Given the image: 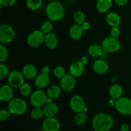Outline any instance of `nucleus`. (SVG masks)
<instances>
[{
	"instance_id": "nucleus-9",
	"label": "nucleus",
	"mask_w": 131,
	"mask_h": 131,
	"mask_svg": "<svg viewBox=\"0 0 131 131\" xmlns=\"http://www.w3.org/2000/svg\"><path fill=\"white\" fill-rule=\"evenodd\" d=\"M8 82L12 87L18 88L24 83V77L19 71L12 70L8 75Z\"/></svg>"
},
{
	"instance_id": "nucleus-17",
	"label": "nucleus",
	"mask_w": 131,
	"mask_h": 131,
	"mask_svg": "<svg viewBox=\"0 0 131 131\" xmlns=\"http://www.w3.org/2000/svg\"><path fill=\"white\" fill-rule=\"evenodd\" d=\"M44 115L47 118L54 117L58 112V107L53 102L47 103L43 107Z\"/></svg>"
},
{
	"instance_id": "nucleus-14",
	"label": "nucleus",
	"mask_w": 131,
	"mask_h": 131,
	"mask_svg": "<svg viewBox=\"0 0 131 131\" xmlns=\"http://www.w3.org/2000/svg\"><path fill=\"white\" fill-rule=\"evenodd\" d=\"M84 71V65L80 61H74L70 64L69 68L70 74L73 77H79L83 74Z\"/></svg>"
},
{
	"instance_id": "nucleus-35",
	"label": "nucleus",
	"mask_w": 131,
	"mask_h": 131,
	"mask_svg": "<svg viewBox=\"0 0 131 131\" xmlns=\"http://www.w3.org/2000/svg\"><path fill=\"white\" fill-rule=\"evenodd\" d=\"M10 112L8 110L1 109L0 110V120L1 121H5L7 120L10 116Z\"/></svg>"
},
{
	"instance_id": "nucleus-19",
	"label": "nucleus",
	"mask_w": 131,
	"mask_h": 131,
	"mask_svg": "<svg viewBox=\"0 0 131 131\" xmlns=\"http://www.w3.org/2000/svg\"><path fill=\"white\" fill-rule=\"evenodd\" d=\"M106 22L112 28L118 27L121 23V18L117 13L110 12L106 16Z\"/></svg>"
},
{
	"instance_id": "nucleus-38",
	"label": "nucleus",
	"mask_w": 131,
	"mask_h": 131,
	"mask_svg": "<svg viewBox=\"0 0 131 131\" xmlns=\"http://www.w3.org/2000/svg\"><path fill=\"white\" fill-rule=\"evenodd\" d=\"M114 1L115 2V3L117 5L120 6H125V5L128 3V1L129 0H114Z\"/></svg>"
},
{
	"instance_id": "nucleus-22",
	"label": "nucleus",
	"mask_w": 131,
	"mask_h": 131,
	"mask_svg": "<svg viewBox=\"0 0 131 131\" xmlns=\"http://www.w3.org/2000/svg\"><path fill=\"white\" fill-rule=\"evenodd\" d=\"M83 30L81 26L79 24H74L72 26L69 30V35L70 37L74 40H78L82 37L83 33Z\"/></svg>"
},
{
	"instance_id": "nucleus-13",
	"label": "nucleus",
	"mask_w": 131,
	"mask_h": 131,
	"mask_svg": "<svg viewBox=\"0 0 131 131\" xmlns=\"http://www.w3.org/2000/svg\"><path fill=\"white\" fill-rule=\"evenodd\" d=\"M14 98V90L10 85H3L0 89V100L10 101Z\"/></svg>"
},
{
	"instance_id": "nucleus-34",
	"label": "nucleus",
	"mask_w": 131,
	"mask_h": 131,
	"mask_svg": "<svg viewBox=\"0 0 131 131\" xmlns=\"http://www.w3.org/2000/svg\"><path fill=\"white\" fill-rule=\"evenodd\" d=\"M9 73L10 72H9L8 67L5 64L1 63L0 64V78L3 79L8 75Z\"/></svg>"
},
{
	"instance_id": "nucleus-33",
	"label": "nucleus",
	"mask_w": 131,
	"mask_h": 131,
	"mask_svg": "<svg viewBox=\"0 0 131 131\" xmlns=\"http://www.w3.org/2000/svg\"><path fill=\"white\" fill-rule=\"evenodd\" d=\"M8 56V51L7 48L3 44H0V62L3 63L7 59Z\"/></svg>"
},
{
	"instance_id": "nucleus-32",
	"label": "nucleus",
	"mask_w": 131,
	"mask_h": 131,
	"mask_svg": "<svg viewBox=\"0 0 131 131\" xmlns=\"http://www.w3.org/2000/svg\"><path fill=\"white\" fill-rule=\"evenodd\" d=\"M53 29V25L50 21H45L43 24L41 25L40 30L44 33L45 35L47 34L52 32Z\"/></svg>"
},
{
	"instance_id": "nucleus-7",
	"label": "nucleus",
	"mask_w": 131,
	"mask_h": 131,
	"mask_svg": "<svg viewBox=\"0 0 131 131\" xmlns=\"http://www.w3.org/2000/svg\"><path fill=\"white\" fill-rule=\"evenodd\" d=\"M116 110L122 115L131 114V99L127 97H121L116 100L115 105Z\"/></svg>"
},
{
	"instance_id": "nucleus-39",
	"label": "nucleus",
	"mask_w": 131,
	"mask_h": 131,
	"mask_svg": "<svg viewBox=\"0 0 131 131\" xmlns=\"http://www.w3.org/2000/svg\"><path fill=\"white\" fill-rule=\"evenodd\" d=\"M129 130H130V126L127 123L122 125L121 127H120V130L121 131H129Z\"/></svg>"
},
{
	"instance_id": "nucleus-3",
	"label": "nucleus",
	"mask_w": 131,
	"mask_h": 131,
	"mask_svg": "<svg viewBox=\"0 0 131 131\" xmlns=\"http://www.w3.org/2000/svg\"><path fill=\"white\" fill-rule=\"evenodd\" d=\"M28 105L25 100L20 98H14L10 100L8 105V110L15 115H21L27 110Z\"/></svg>"
},
{
	"instance_id": "nucleus-1",
	"label": "nucleus",
	"mask_w": 131,
	"mask_h": 131,
	"mask_svg": "<svg viewBox=\"0 0 131 131\" xmlns=\"http://www.w3.org/2000/svg\"><path fill=\"white\" fill-rule=\"evenodd\" d=\"M113 125L112 116L107 113H98L93 117L92 120V126L95 131H110Z\"/></svg>"
},
{
	"instance_id": "nucleus-6",
	"label": "nucleus",
	"mask_w": 131,
	"mask_h": 131,
	"mask_svg": "<svg viewBox=\"0 0 131 131\" xmlns=\"http://www.w3.org/2000/svg\"><path fill=\"white\" fill-rule=\"evenodd\" d=\"M47 98L46 92L42 90H37L31 95L30 102L34 107L42 108L47 104Z\"/></svg>"
},
{
	"instance_id": "nucleus-2",
	"label": "nucleus",
	"mask_w": 131,
	"mask_h": 131,
	"mask_svg": "<svg viewBox=\"0 0 131 131\" xmlns=\"http://www.w3.org/2000/svg\"><path fill=\"white\" fill-rule=\"evenodd\" d=\"M46 14L50 20L57 22L63 18L65 15V8L63 5L59 1H51L46 7Z\"/></svg>"
},
{
	"instance_id": "nucleus-5",
	"label": "nucleus",
	"mask_w": 131,
	"mask_h": 131,
	"mask_svg": "<svg viewBox=\"0 0 131 131\" xmlns=\"http://www.w3.org/2000/svg\"><path fill=\"white\" fill-rule=\"evenodd\" d=\"M15 30L12 26L3 24L0 26V42L1 44H8L15 38Z\"/></svg>"
},
{
	"instance_id": "nucleus-24",
	"label": "nucleus",
	"mask_w": 131,
	"mask_h": 131,
	"mask_svg": "<svg viewBox=\"0 0 131 131\" xmlns=\"http://www.w3.org/2000/svg\"><path fill=\"white\" fill-rule=\"evenodd\" d=\"M61 88L58 86L53 85V86H51L49 87L47 92H46V94H47V97L53 100V99L58 98L61 95Z\"/></svg>"
},
{
	"instance_id": "nucleus-8",
	"label": "nucleus",
	"mask_w": 131,
	"mask_h": 131,
	"mask_svg": "<svg viewBox=\"0 0 131 131\" xmlns=\"http://www.w3.org/2000/svg\"><path fill=\"white\" fill-rule=\"evenodd\" d=\"M45 40V34L40 30H35L28 35L27 43L28 46L32 48H36L40 46Z\"/></svg>"
},
{
	"instance_id": "nucleus-28",
	"label": "nucleus",
	"mask_w": 131,
	"mask_h": 131,
	"mask_svg": "<svg viewBox=\"0 0 131 131\" xmlns=\"http://www.w3.org/2000/svg\"><path fill=\"white\" fill-rule=\"evenodd\" d=\"M19 91L20 93L23 96H29L31 95L32 92V88L30 85L28 83H24L19 87Z\"/></svg>"
},
{
	"instance_id": "nucleus-26",
	"label": "nucleus",
	"mask_w": 131,
	"mask_h": 131,
	"mask_svg": "<svg viewBox=\"0 0 131 131\" xmlns=\"http://www.w3.org/2000/svg\"><path fill=\"white\" fill-rule=\"evenodd\" d=\"M87 120V115L84 112L78 113L74 117V122L78 125H83L85 124Z\"/></svg>"
},
{
	"instance_id": "nucleus-15",
	"label": "nucleus",
	"mask_w": 131,
	"mask_h": 131,
	"mask_svg": "<svg viewBox=\"0 0 131 131\" xmlns=\"http://www.w3.org/2000/svg\"><path fill=\"white\" fill-rule=\"evenodd\" d=\"M23 74L28 79L36 78L38 74V71L34 65L31 64H26L23 68Z\"/></svg>"
},
{
	"instance_id": "nucleus-40",
	"label": "nucleus",
	"mask_w": 131,
	"mask_h": 131,
	"mask_svg": "<svg viewBox=\"0 0 131 131\" xmlns=\"http://www.w3.org/2000/svg\"><path fill=\"white\" fill-rule=\"evenodd\" d=\"M81 26L83 30H88L90 28V23L88 22H84Z\"/></svg>"
},
{
	"instance_id": "nucleus-27",
	"label": "nucleus",
	"mask_w": 131,
	"mask_h": 131,
	"mask_svg": "<svg viewBox=\"0 0 131 131\" xmlns=\"http://www.w3.org/2000/svg\"><path fill=\"white\" fill-rule=\"evenodd\" d=\"M43 0H26V5L31 10H37L42 6Z\"/></svg>"
},
{
	"instance_id": "nucleus-20",
	"label": "nucleus",
	"mask_w": 131,
	"mask_h": 131,
	"mask_svg": "<svg viewBox=\"0 0 131 131\" xmlns=\"http://www.w3.org/2000/svg\"><path fill=\"white\" fill-rule=\"evenodd\" d=\"M44 42L49 49H54L58 46V37L54 33H47L45 35Z\"/></svg>"
},
{
	"instance_id": "nucleus-36",
	"label": "nucleus",
	"mask_w": 131,
	"mask_h": 131,
	"mask_svg": "<svg viewBox=\"0 0 131 131\" xmlns=\"http://www.w3.org/2000/svg\"><path fill=\"white\" fill-rule=\"evenodd\" d=\"M16 1L17 0H0V3L3 6L10 7L15 5Z\"/></svg>"
},
{
	"instance_id": "nucleus-37",
	"label": "nucleus",
	"mask_w": 131,
	"mask_h": 131,
	"mask_svg": "<svg viewBox=\"0 0 131 131\" xmlns=\"http://www.w3.org/2000/svg\"><path fill=\"white\" fill-rule=\"evenodd\" d=\"M110 35L111 37L117 39L120 35V30L118 27H113L110 31Z\"/></svg>"
},
{
	"instance_id": "nucleus-44",
	"label": "nucleus",
	"mask_w": 131,
	"mask_h": 131,
	"mask_svg": "<svg viewBox=\"0 0 131 131\" xmlns=\"http://www.w3.org/2000/svg\"><path fill=\"white\" fill-rule=\"evenodd\" d=\"M48 1H56V0H48Z\"/></svg>"
},
{
	"instance_id": "nucleus-18",
	"label": "nucleus",
	"mask_w": 131,
	"mask_h": 131,
	"mask_svg": "<svg viewBox=\"0 0 131 131\" xmlns=\"http://www.w3.org/2000/svg\"><path fill=\"white\" fill-rule=\"evenodd\" d=\"M49 83L50 78L48 74H45L43 73L37 76L35 80V83L36 86L40 89L46 87L49 84Z\"/></svg>"
},
{
	"instance_id": "nucleus-10",
	"label": "nucleus",
	"mask_w": 131,
	"mask_h": 131,
	"mask_svg": "<svg viewBox=\"0 0 131 131\" xmlns=\"http://www.w3.org/2000/svg\"><path fill=\"white\" fill-rule=\"evenodd\" d=\"M70 107L72 110L76 113L83 112L86 107L84 98L80 95H74L70 99Z\"/></svg>"
},
{
	"instance_id": "nucleus-25",
	"label": "nucleus",
	"mask_w": 131,
	"mask_h": 131,
	"mask_svg": "<svg viewBox=\"0 0 131 131\" xmlns=\"http://www.w3.org/2000/svg\"><path fill=\"white\" fill-rule=\"evenodd\" d=\"M88 53L91 57H101L104 53V51L102 46L100 45L92 44L88 48Z\"/></svg>"
},
{
	"instance_id": "nucleus-21",
	"label": "nucleus",
	"mask_w": 131,
	"mask_h": 131,
	"mask_svg": "<svg viewBox=\"0 0 131 131\" xmlns=\"http://www.w3.org/2000/svg\"><path fill=\"white\" fill-rule=\"evenodd\" d=\"M113 0H97L96 8L98 12L102 14L106 13L111 7Z\"/></svg>"
},
{
	"instance_id": "nucleus-11",
	"label": "nucleus",
	"mask_w": 131,
	"mask_h": 131,
	"mask_svg": "<svg viewBox=\"0 0 131 131\" xmlns=\"http://www.w3.org/2000/svg\"><path fill=\"white\" fill-rule=\"evenodd\" d=\"M60 127V121L54 117L47 118L42 123V128L45 131H59Z\"/></svg>"
},
{
	"instance_id": "nucleus-12",
	"label": "nucleus",
	"mask_w": 131,
	"mask_h": 131,
	"mask_svg": "<svg viewBox=\"0 0 131 131\" xmlns=\"http://www.w3.org/2000/svg\"><path fill=\"white\" fill-rule=\"evenodd\" d=\"M60 86L63 91L67 92L72 91L75 86V77L70 74H66L61 78Z\"/></svg>"
},
{
	"instance_id": "nucleus-42",
	"label": "nucleus",
	"mask_w": 131,
	"mask_h": 131,
	"mask_svg": "<svg viewBox=\"0 0 131 131\" xmlns=\"http://www.w3.org/2000/svg\"><path fill=\"white\" fill-rule=\"evenodd\" d=\"M116 100L112 98L111 100H110V101H109V104H110L111 106H115V105H116Z\"/></svg>"
},
{
	"instance_id": "nucleus-4",
	"label": "nucleus",
	"mask_w": 131,
	"mask_h": 131,
	"mask_svg": "<svg viewBox=\"0 0 131 131\" xmlns=\"http://www.w3.org/2000/svg\"><path fill=\"white\" fill-rule=\"evenodd\" d=\"M103 51L106 53H115L118 51L121 48V44L118 39L111 37H107L102 41L101 44Z\"/></svg>"
},
{
	"instance_id": "nucleus-30",
	"label": "nucleus",
	"mask_w": 131,
	"mask_h": 131,
	"mask_svg": "<svg viewBox=\"0 0 131 131\" xmlns=\"http://www.w3.org/2000/svg\"><path fill=\"white\" fill-rule=\"evenodd\" d=\"M74 20L77 24L81 25L84 22H85V15L81 11H78L74 14Z\"/></svg>"
},
{
	"instance_id": "nucleus-16",
	"label": "nucleus",
	"mask_w": 131,
	"mask_h": 131,
	"mask_svg": "<svg viewBox=\"0 0 131 131\" xmlns=\"http://www.w3.org/2000/svg\"><path fill=\"white\" fill-rule=\"evenodd\" d=\"M93 69L95 73L98 74H104L108 71V64L104 59H99L93 63Z\"/></svg>"
},
{
	"instance_id": "nucleus-29",
	"label": "nucleus",
	"mask_w": 131,
	"mask_h": 131,
	"mask_svg": "<svg viewBox=\"0 0 131 131\" xmlns=\"http://www.w3.org/2000/svg\"><path fill=\"white\" fill-rule=\"evenodd\" d=\"M43 116H45L43 109L41 107H35L31 112V116L33 119H40Z\"/></svg>"
},
{
	"instance_id": "nucleus-31",
	"label": "nucleus",
	"mask_w": 131,
	"mask_h": 131,
	"mask_svg": "<svg viewBox=\"0 0 131 131\" xmlns=\"http://www.w3.org/2000/svg\"><path fill=\"white\" fill-rule=\"evenodd\" d=\"M53 74L56 78H61L66 74V71L63 67L58 66L53 69Z\"/></svg>"
},
{
	"instance_id": "nucleus-41",
	"label": "nucleus",
	"mask_w": 131,
	"mask_h": 131,
	"mask_svg": "<svg viewBox=\"0 0 131 131\" xmlns=\"http://www.w3.org/2000/svg\"><path fill=\"white\" fill-rule=\"evenodd\" d=\"M88 59L86 56H83V57L81 58V59L79 61H80L82 64H83L84 65H85V64H86L87 62H88Z\"/></svg>"
},
{
	"instance_id": "nucleus-43",
	"label": "nucleus",
	"mask_w": 131,
	"mask_h": 131,
	"mask_svg": "<svg viewBox=\"0 0 131 131\" xmlns=\"http://www.w3.org/2000/svg\"><path fill=\"white\" fill-rule=\"evenodd\" d=\"M49 71H50L49 68L47 66H46L42 69V73H45V74H48V73H49Z\"/></svg>"
},
{
	"instance_id": "nucleus-23",
	"label": "nucleus",
	"mask_w": 131,
	"mask_h": 131,
	"mask_svg": "<svg viewBox=\"0 0 131 131\" xmlns=\"http://www.w3.org/2000/svg\"><path fill=\"white\" fill-rule=\"evenodd\" d=\"M123 88L118 84H114L110 88V95L112 98L118 100L122 97Z\"/></svg>"
}]
</instances>
